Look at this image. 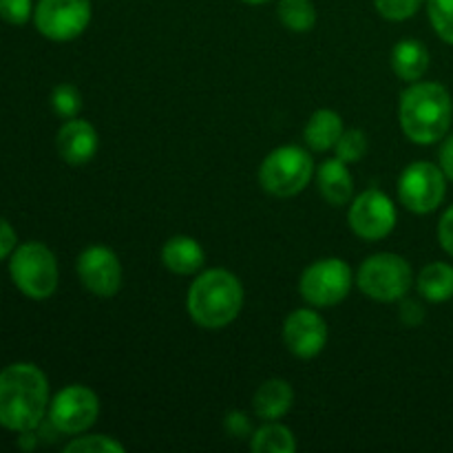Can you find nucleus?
<instances>
[{"instance_id":"obj_1","label":"nucleus","mask_w":453,"mask_h":453,"mask_svg":"<svg viewBox=\"0 0 453 453\" xmlns=\"http://www.w3.org/2000/svg\"><path fill=\"white\" fill-rule=\"evenodd\" d=\"M49 407V383L31 363H13L0 372V425L12 432L38 429Z\"/></svg>"},{"instance_id":"obj_2","label":"nucleus","mask_w":453,"mask_h":453,"mask_svg":"<svg viewBox=\"0 0 453 453\" xmlns=\"http://www.w3.org/2000/svg\"><path fill=\"white\" fill-rule=\"evenodd\" d=\"M453 104L445 87L436 82H416L403 91L398 119L401 128L416 144L442 140L451 127Z\"/></svg>"},{"instance_id":"obj_3","label":"nucleus","mask_w":453,"mask_h":453,"mask_svg":"<svg viewBox=\"0 0 453 453\" xmlns=\"http://www.w3.org/2000/svg\"><path fill=\"white\" fill-rule=\"evenodd\" d=\"M186 308L199 327L219 330L233 323L242 312L243 288L228 270H206L190 286Z\"/></svg>"},{"instance_id":"obj_4","label":"nucleus","mask_w":453,"mask_h":453,"mask_svg":"<svg viewBox=\"0 0 453 453\" xmlns=\"http://www.w3.org/2000/svg\"><path fill=\"white\" fill-rule=\"evenodd\" d=\"M9 273L18 290L34 301L49 299L58 288V261L40 242L18 246L12 252Z\"/></svg>"},{"instance_id":"obj_5","label":"nucleus","mask_w":453,"mask_h":453,"mask_svg":"<svg viewBox=\"0 0 453 453\" xmlns=\"http://www.w3.org/2000/svg\"><path fill=\"white\" fill-rule=\"evenodd\" d=\"M314 175L312 155L299 146H279L259 168V181L274 197H295Z\"/></svg>"},{"instance_id":"obj_6","label":"nucleus","mask_w":453,"mask_h":453,"mask_svg":"<svg viewBox=\"0 0 453 453\" xmlns=\"http://www.w3.org/2000/svg\"><path fill=\"white\" fill-rule=\"evenodd\" d=\"M411 277H414L411 265L403 257L380 252L363 261L357 281L363 295L374 301L392 303V301H401L410 292Z\"/></svg>"},{"instance_id":"obj_7","label":"nucleus","mask_w":453,"mask_h":453,"mask_svg":"<svg viewBox=\"0 0 453 453\" xmlns=\"http://www.w3.org/2000/svg\"><path fill=\"white\" fill-rule=\"evenodd\" d=\"M352 288V268L343 259H321L310 265L299 281L301 296L317 308L341 303Z\"/></svg>"},{"instance_id":"obj_8","label":"nucleus","mask_w":453,"mask_h":453,"mask_svg":"<svg viewBox=\"0 0 453 453\" xmlns=\"http://www.w3.org/2000/svg\"><path fill=\"white\" fill-rule=\"evenodd\" d=\"M398 197L416 215L434 212L445 199V173L432 162H414L398 180Z\"/></svg>"},{"instance_id":"obj_9","label":"nucleus","mask_w":453,"mask_h":453,"mask_svg":"<svg viewBox=\"0 0 453 453\" xmlns=\"http://www.w3.org/2000/svg\"><path fill=\"white\" fill-rule=\"evenodd\" d=\"M35 29L49 40L66 42L82 34L91 22L88 0H40L34 12Z\"/></svg>"},{"instance_id":"obj_10","label":"nucleus","mask_w":453,"mask_h":453,"mask_svg":"<svg viewBox=\"0 0 453 453\" xmlns=\"http://www.w3.org/2000/svg\"><path fill=\"white\" fill-rule=\"evenodd\" d=\"M97 414H100V401L96 392L84 385H69L60 389L49 405V420L56 425L58 432L69 436L87 432L96 423Z\"/></svg>"},{"instance_id":"obj_11","label":"nucleus","mask_w":453,"mask_h":453,"mask_svg":"<svg viewBox=\"0 0 453 453\" xmlns=\"http://www.w3.org/2000/svg\"><path fill=\"white\" fill-rule=\"evenodd\" d=\"M349 228L365 242L385 239L396 226V208L392 199L380 190H365L354 199L349 208Z\"/></svg>"},{"instance_id":"obj_12","label":"nucleus","mask_w":453,"mask_h":453,"mask_svg":"<svg viewBox=\"0 0 453 453\" xmlns=\"http://www.w3.org/2000/svg\"><path fill=\"white\" fill-rule=\"evenodd\" d=\"M78 277L88 292L111 299L122 288V264L111 248L91 246L78 257Z\"/></svg>"},{"instance_id":"obj_13","label":"nucleus","mask_w":453,"mask_h":453,"mask_svg":"<svg viewBox=\"0 0 453 453\" xmlns=\"http://www.w3.org/2000/svg\"><path fill=\"white\" fill-rule=\"evenodd\" d=\"M283 341L299 358H314L327 343V326L312 310H295L283 326Z\"/></svg>"},{"instance_id":"obj_14","label":"nucleus","mask_w":453,"mask_h":453,"mask_svg":"<svg viewBox=\"0 0 453 453\" xmlns=\"http://www.w3.org/2000/svg\"><path fill=\"white\" fill-rule=\"evenodd\" d=\"M58 153L66 164L82 166L91 162L93 155L97 153V133L87 119H66L58 131Z\"/></svg>"},{"instance_id":"obj_15","label":"nucleus","mask_w":453,"mask_h":453,"mask_svg":"<svg viewBox=\"0 0 453 453\" xmlns=\"http://www.w3.org/2000/svg\"><path fill=\"white\" fill-rule=\"evenodd\" d=\"M317 181L323 199L332 206H345L352 199L354 180L345 162H341L339 157L327 159V162L321 164L317 173Z\"/></svg>"},{"instance_id":"obj_16","label":"nucleus","mask_w":453,"mask_h":453,"mask_svg":"<svg viewBox=\"0 0 453 453\" xmlns=\"http://www.w3.org/2000/svg\"><path fill=\"white\" fill-rule=\"evenodd\" d=\"M162 261L171 273L195 274L206 261L203 248L193 237H171L162 248Z\"/></svg>"},{"instance_id":"obj_17","label":"nucleus","mask_w":453,"mask_h":453,"mask_svg":"<svg viewBox=\"0 0 453 453\" xmlns=\"http://www.w3.org/2000/svg\"><path fill=\"white\" fill-rule=\"evenodd\" d=\"M292 403H295V392H292L290 383L281 379L265 380L255 394V414L264 420H277L290 411Z\"/></svg>"},{"instance_id":"obj_18","label":"nucleus","mask_w":453,"mask_h":453,"mask_svg":"<svg viewBox=\"0 0 453 453\" xmlns=\"http://www.w3.org/2000/svg\"><path fill=\"white\" fill-rule=\"evenodd\" d=\"M429 66V51L418 40H401L392 51V69L405 82H418Z\"/></svg>"},{"instance_id":"obj_19","label":"nucleus","mask_w":453,"mask_h":453,"mask_svg":"<svg viewBox=\"0 0 453 453\" xmlns=\"http://www.w3.org/2000/svg\"><path fill=\"white\" fill-rule=\"evenodd\" d=\"M341 135H343V122H341L339 113L330 109H319L305 127V142L317 153L334 149Z\"/></svg>"},{"instance_id":"obj_20","label":"nucleus","mask_w":453,"mask_h":453,"mask_svg":"<svg viewBox=\"0 0 453 453\" xmlns=\"http://www.w3.org/2000/svg\"><path fill=\"white\" fill-rule=\"evenodd\" d=\"M418 292L432 303H442V301L453 299V268L449 264L425 265L423 273L418 274Z\"/></svg>"},{"instance_id":"obj_21","label":"nucleus","mask_w":453,"mask_h":453,"mask_svg":"<svg viewBox=\"0 0 453 453\" xmlns=\"http://www.w3.org/2000/svg\"><path fill=\"white\" fill-rule=\"evenodd\" d=\"M250 447L255 453H292L296 449V441L290 429L270 420V425L252 436Z\"/></svg>"},{"instance_id":"obj_22","label":"nucleus","mask_w":453,"mask_h":453,"mask_svg":"<svg viewBox=\"0 0 453 453\" xmlns=\"http://www.w3.org/2000/svg\"><path fill=\"white\" fill-rule=\"evenodd\" d=\"M277 12L283 25L296 34H305L317 25V9L312 0H279Z\"/></svg>"},{"instance_id":"obj_23","label":"nucleus","mask_w":453,"mask_h":453,"mask_svg":"<svg viewBox=\"0 0 453 453\" xmlns=\"http://www.w3.org/2000/svg\"><path fill=\"white\" fill-rule=\"evenodd\" d=\"M51 106L60 118L73 119L82 111V96L73 84H58L51 93Z\"/></svg>"},{"instance_id":"obj_24","label":"nucleus","mask_w":453,"mask_h":453,"mask_svg":"<svg viewBox=\"0 0 453 453\" xmlns=\"http://www.w3.org/2000/svg\"><path fill=\"white\" fill-rule=\"evenodd\" d=\"M427 12L436 34L453 44V0H429Z\"/></svg>"},{"instance_id":"obj_25","label":"nucleus","mask_w":453,"mask_h":453,"mask_svg":"<svg viewBox=\"0 0 453 453\" xmlns=\"http://www.w3.org/2000/svg\"><path fill=\"white\" fill-rule=\"evenodd\" d=\"M367 150V137L361 128H349V131H343V135L336 142V157L341 162H358V159L365 155Z\"/></svg>"},{"instance_id":"obj_26","label":"nucleus","mask_w":453,"mask_h":453,"mask_svg":"<svg viewBox=\"0 0 453 453\" xmlns=\"http://www.w3.org/2000/svg\"><path fill=\"white\" fill-rule=\"evenodd\" d=\"M66 453H124L122 442L109 436H80L65 447Z\"/></svg>"},{"instance_id":"obj_27","label":"nucleus","mask_w":453,"mask_h":453,"mask_svg":"<svg viewBox=\"0 0 453 453\" xmlns=\"http://www.w3.org/2000/svg\"><path fill=\"white\" fill-rule=\"evenodd\" d=\"M423 0H376V9L383 18L394 22L407 20L420 9Z\"/></svg>"},{"instance_id":"obj_28","label":"nucleus","mask_w":453,"mask_h":453,"mask_svg":"<svg viewBox=\"0 0 453 453\" xmlns=\"http://www.w3.org/2000/svg\"><path fill=\"white\" fill-rule=\"evenodd\" d=\"M0 18L9 25H25L31 18V0H0Z\"/></svg>"},{"instance_id":"obj_29","label":"nucleus","mask_w":453,"mask_h":453,"mask_svg":"<svg viewBox=\"0 0 453 453\" xmlns=\"http://www.w3.org/2000/svg\"><path fill=\"white\" fill-rule=\"evenodd\" d=\"M224 427L233 438L250 436V420L243 411H230L224 420Z\"/></svg>"},{"instance_id":"obj_30","label":"nucleus","mask_w":453,"mask_h":453,"mask_svg":"<svg viewBox=\"0 0 453 453\" xmlns=\"http://www.w3.org/2000/svg\"><path fill=\"white\" fill-rule=\"evenodd\" d=\"M16 230L12 228V224L7 219L0 217V261L16 250Z\"/></svg>"},{"instance_id":"obj_31","label":"nucleus","mask_w":453,"mask_h":453,"mask_svg":"<svg viewBox=\"0 0 453 453\" xmlns=\"http://www.w3.org/2000/svg\"><path fill=\"white\" fill-rule=\"evenodd\" d=\"M438 239H441V246L453 257V206L442 215L441 224H438Z\"/></svg>"},{"instance_id":"obj_32","label":"nucleus","mask_w":453,"mask_h":453,"mask_svg":"<svg viewBox=\"0 0 453 453\" xmlns=\"http://www.w3.org/2000/svg\"><path fill=\"white\" fill-rule=\"evenodd\" d=\"M425 319V310L420 308L416 301H405L401 305V321L407 323V326H418Z\"/></svg>"},{"instance_id":"obj_33","label":"nucleus","mask_w":453,"mask_h":453,"mask_svg":"<svg viewBox=\"0 0 453 453\" xmlns=\"http://www.w3.org/2000/svg\"><path fill=\"white\" fill-rule=\"evenodd\" d=\"M441 168L449 180H453V135L449 140H445L441 149Z\"/></svg>"},{"instance_id":"obj_34","label":"nucleus","mask_w":453,"mask_h":453,"mask_svg":"<svg viewBox=\"0 0 453 453\" xmlns=\"http://www.w3.org/2000/svg\"><path fill=\"white\" fill-rule=\"evenodd\" d=\"M35 442H38V438H35L34 429H29V432H20V438H18V447L25 451H31L35 447Z\"/></svg>"},{"instance_id":"obj_35","label":"nucleus","mask_w":453,"mask_h":453,"mask_svg":"<svg viewBox=\"0 0 453 453\" xmlns=\"http://www.w3.org/2000/svg\"><path fill=\"white\" fill-rule=\"evenodd\" d=\"M243 3H248V4H261V3H268V0H243Z\"/></svg>"}]
</instances>
